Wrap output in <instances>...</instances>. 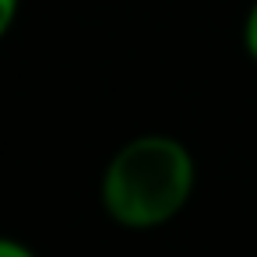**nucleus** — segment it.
Segmentation results:
<instances>
[{
    "mask_svg": "<svg viewBox=\"0 0 257 257\" xmlns=\"http://www.w3.org/2000/svg\"><path fill=\"white\" fill-rule=\"evenodd\" d=\"M197 190L194 152L173 134H134L102 166L99 208L131 232H152L180 218Z\"/></svg>",
    "mask_w": 257,
    "mask_h": 257,
    "instance_id": "f257e3e1",
    "label": "nucleus"
},
{
    "mask_svg": "<svg viewBox=\"0 0 257 257\" xmlns=\"http://www.w3.org/2000/svg\"><path fill=\"white\" fill-rule=\"evenodd\" d=\"M239 39H243V50H246V57L257 64V0H250V8H246V15H243Z\"/></svg>",
    "mask_w": 257,
    "mask_h": 257,
    "instance_id": "f03ea898",
    "label": "nucleus"
},
{
    "mask_svg": "<svg viewBox=\"0 0 257 257\" xmlns=\"http://www.w3.org/2000/svg\"><path fill=\"white\" fill-rule=\"evenodd\" d=\"M18 15H22V0H0V43H4L8 32L15 29Z\"/></svg>",
    "mask_w": 257,
    "mask_h": 257,
    "instance_id": "7ed1b4c3",
    "label": "nucleus"
},
{
    "mask_svg": "<svg viewBox=\"0 0 257 257\" xmlns=\"http://www.w3.org/2000/svg\"><path fill=\"white\" fill-rule=\"evenodd\" d=\"M0 257H39V253L15 236H0Z\"/></svg>",
    "mask_w": 257,
    "mask_h": 257,
    "instance_id": "20e7f679",
    "label": "nucleus"
}]
</instances>
